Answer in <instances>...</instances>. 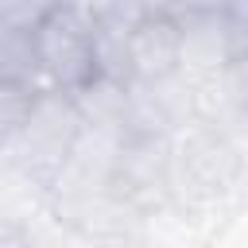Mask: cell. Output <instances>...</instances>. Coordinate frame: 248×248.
I'll return each instance as SVG.
<instances>
[{"label": "cell", "instance_id": "6da1fadb", "mask_svg": "<svg viewBox=\"0 0 248 248\" xmlns=\"http://www.w3.org/2000/svg\"><path fill=\"white\" fill-rule=\"evenodd\" d=\"M81 136H85V120H81L74 97L62 89H39L31 116L23 120L19 136L4 151V163L23 182H31L39 190H54V182L70 167Z\"/></svg>", "mask_w": 248, "mask_h": 248}, {"label": "cell", "instance_id": "7a4b0ae2", "mask_svg": "<svg viewBox=\"0 0 248 248\" xmlns=\"http://www.w3.org/2000/svg\"><path fill=\"white\" fill-rule=\"evenodd\" d=\"M35 46H39L43 89L78 93L85 81L97 78V23L89 8L70 0L54 8L35 27Z\"/></svg>", "mask_w": 248, "mask_h": 248}, {"label": "cell", "instance_id": "3957f363", "mask_svg": "<svg viewBox=\"0 0 248 248\" xmlns=\"http://www.w3.org/2000/svg\"><path fill=\"white\" fill-rule=\"evenodd\" d=\"M178 27H182V78L190 81L221 78L244 50V35L225 12L182 16Z\"/></svg>", "mask_w": 248, "mask_h": 248}, {"label": "cell", "instance_id": "277c9868", "mask_svg": "<svg viewBox=\"0 0 248 248\" xmlns=\"http://www.w3.org/2000/svg\"><path fill=\"white\" fill-rule=\"evenodd\" d=\"M128 66L132 81H167L182 74V27L178 16L159 12L128 31Z\"/></svg>", "mask_w": 248, "mask_h": 248}, {"label": "cell", "instance_id": "5b68a950", "mask_svg": "<svg viewBox=\"0 0 248 248\" xmlns=\"http://www.w3.org/2000/svg\"><path fill=\"white\" fill-rule=\"evenodd\" d=\"M70 97H74L89 132H105V136H124L128 132V85L124 81H112V78L97 74L93 81H85Z\"/></svg>", "mask_w": 248, "mask_h": 248}, {"label": "cell", "instance_id": "8992f818", "mask_svg": "<svg viewBox=\"0 0 248 248\" xmlns=\"http://www.w3.org/2000/svg\"><path fill=\"white\" fill-rule=\"evenodd\" d=\"M0 81L43 89L39 46H35V31L31 27H8V23H0Z\"/></svg>", "mask_w": 248, "mask_h": 248}, {"label": "cell", "instance_id": "52a82bcc", "mask_svg": "<svg viewBox=\"0 0 248 248\" xmlns=\"http://www.w3.org/2000/svg\"><path fill=\"white\" fill-rule=\"evenodd\" d=\"M159 12H170V0H101L93 8V23L132 31L136 23H143L147 16H159Z\"/></svg>", "mask_w": 248, "mask_h": 248}, {"label": "cell", "instance_id": "ba28073f", "mask_svg": "<svg viewBox=\"0 0 248 248\" xmlns=\"http://www.w3.org/2000/svg\"><path fill=\"white\" fill-rule=\"evenodd\" d=\"M39 89H27V85H8L0 81V159L4 151L12 147V140L19 136L23 120L31 116V105H35Z\"/></svg>", "mask_w": 248, "mask_h": 248}, {"label": "cell", "instance_id": "9c48e42d", "mask_svg": "<svg viewBox=\"0 0 248 248\" xmlns=\"http://www.w3.org/2000/svg\"><path fill=\"white\" fill-rule=\"evenodd\" d=\"M66 0H0V23L8 27H39L54 8H62Z\"/></svg>", "mask_w": 248, "mask_h": 248}, {"label": "cell", "instance_id": "30bf717a", "mask_svg": "<svg viewBox=\"0 0 248 248\" xmlns=\"http://www.w3.org/2000/svg\"><path fill=\"white\" fill-rule=\"evenodd\" d=\"M229 0H170V16H205V12H225Z\"/></svg>", "mask_w": 248, "mask_h": 248}, {"label": "cell", "instance_id": "8fae6325", "mask_svg": "<svg viewBox=\"0 0 248 248\" xmlns=\"http://www.w3.org/2000/svg\"><path fill=\"white\" fill-rule=\"evenodd\" d=\"M225 16H229V19L236 23V31L248 39V0H229V4H225Z\"/></svg>", "mask_w": 248, "mask_h": 248}, {"label": "cell", "instance_id": "7c38bea8", "mask_svg": "<svg viewBox=\"0 0 248 248\" xmlns=\"http://www.w3.org/2000/svg\"><path fill=\"white\" fill-rule=\"evenodd\" d=\"M70 4H81V8H89V12H93V8L101 4V0H70Z\"/></svg>", "mask_w": 248, "mask_h": 248}]
</instances>
